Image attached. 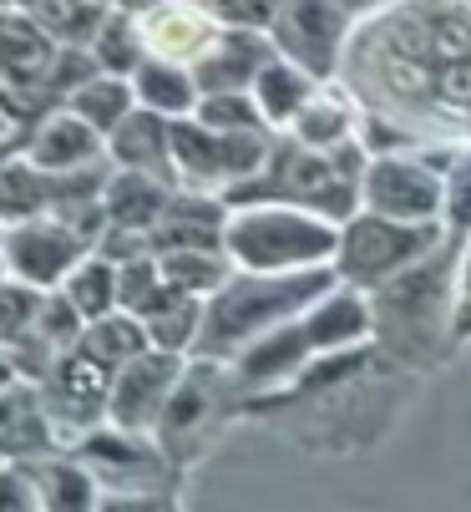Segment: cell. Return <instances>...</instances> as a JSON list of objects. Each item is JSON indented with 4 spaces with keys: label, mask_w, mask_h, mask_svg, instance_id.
<instances>
[{
    "label": "cell",
    "mask_w": 471,
    "mask_h": 512,
    "mask_svg": "<svg viewBox=\"0 0 471 512\" xmlns=\"http://www.w3.org/2000/svg\"><path fill=\"white\" fill-rule=\"evenodd\" d=\"M340 82L360 112L396 117L426 142H471V6L396 0L355 21Z\"/></svg>",
    "instance_id": "1"
},
{
    "label": "cell",
    "mask_w": 471,
    "mask_h": 512,
    "mask_svg": "<svg viewBox=\"0 0 471 512\" xmlns=\"http://www.w3.org/2000/svg\"><path fill=\"white\" fill-rule=\"evenodd\" d=\"M340 284L335 264L330 269H299V274H254V269H233L203 305V335L193 355L208 360H233L249 350L259 335L289 325L304 315L314 300H325Z\"/></svg>",
    "instance_id": "2"
},
{
    "label": "cell",
    "mask_w": 471,
    "mask_h": 512,
    "mask_svg": "<svg viewBox=\"0 0 471 512\" xmlns=\"http://www.w3.org/2000/svg\"><path fill=\"white\" fill-rule=\"evenodd\" d=\"M456 269H461V239H446L396 279H385L370 295V320H375V345L390 355L421 360L436 350V340H451V310H456Z\"/></svg>",
    "instance_id": "3"
},
{
    "label": "cell",
    "mask_w": 471,
    "mask_h": 512,
    "mask_svg": "<svg viewBox=\"0 0 471 512\" xmlns=\"http://www.w3.org/2000/svg\"><path fill=\"white\" fill-rule=\"evenodd\" d=\"M223 249L254 274L330 269L340 254V224L299 203H228Z\"/></svg>",
    "instance_id": "4"
},
{
    "label": "cell",
    "mask_w": 471,
    "mask_h": 512,
    "mask_svg": "<svg viewBox=\"0 0 471 512\" xmlns=\"http://www.w3.org/2000/svg\"><path fill=\"white\" fill-rule=\"evenodd\" d=\"M269 127L259 132H218L198 117H173V178L188 193H213L228 203L233 188H244L274 148Z\"/></svg>",
    "instance_id": "5"
},
{
    "label": "cell",
    "mask_w": 471,
    "mask_h": 512,
    "mask_svg": "<svg viewBox=\"0 0 471 512\" xmlns=\"http://www.w3.org/2000/svg\"><path fill=\"white\" fill-rule=\"evenodd\" d=\"M451 234L446 224H406V218H385V213H350L340 224V254H335V274L350 289H375L385 279H396L401 269H411L416 259H426L431 249H441Z\"/></svg>",
    "instance_id": "6"
},
{
    "label": "cell",
    "mask_w": 471,
    "mask_h": 512,
    "mask_svg": "<svg viewBox=\"0 0 471 512\" xmlns=\"http://www.w3.org/2000/svg\"><path fill=\"white\" fill-rule=\"evenodd\" d=\"M451 148L456 142L370 158L365 173H360V208L385 213V218H406V224H441Z\"/></svg>",
    "instance_id": "7"
},
{
    "label": "cell",
    "mask_w": 471,
    "mask_h": 512,
    "mask_svg": "<svg viewBox=\"0 0 471 512\" xmlns=\"http://www.w3.org/2000/svg\"><path fill=\"white\" fill-rule=\"evenodd\" d=\"M350 31L355 21L340 0H279L269 21V41L279 46V56L299 61L314 82H340Z\"/></svg>",
    "instance_id": "8"
},
{
    "label": "cell",
    "mask_w": 471,
    "mask_h": 512,
    "mask_svg": "<svg viewBox=\"0 0 471 512\" xmlns=\"http://www.w3.org/2000/svg\"><path fill=\"white\" fill-rule=\"evenodd\" d=\"M112 376L107 365H97L92 355L82 350H66L56 360V371L41 381V396L51 406V421L61 431V442L76 447L82 436H92L97 426H107V411H112Z\"/></svg>",
    "instance_id": "9"
},
{
    "label": "cell",
    "mask_w": 471,
    "mask_h": 512,
    "mask_svg": "<svg viewBox=\"0 0 471 512\" xmlns=\"http://www.w3.org/2000/svg\"><path fill=\"white\" fill-rule=\"evenodd\" d=\"M0 254H6L16 279H26L36 289H61L66 274L92 254V244L71 224H61L56 213H36V218H21V224L0 229Z\"/></svg>",
    "instance_id": "10"
},
{
    "label": "cell",
    "mask_w": 471,
    "mask_h": 512,
    "mask_svg": "<svg viewBox=\"0 0 471 512\" xmlns=\"http://www.w3.org/2000/svg\"><path fill=\"white\" fill-rule=\"evenodd\" d=\"M183 371H188V355L147 345L137 360H127L122 371L112 376V411H107V421L122 426V431L157 436V426H163V416H168V401H173Z\"/></svg>",
    "instance_id": "11"
},
{
    "label": "cell",
    "mask_w": 471,
    "mask_h": 512,
    "mask_svg": "<svg viewBox=\"0 0 471 512\" xmlns=\"http://www.w3.org/2000/svg\"><path fill=\"white\" fill-rule=\"evenodd\" d=\"M41 173L61 178V173H82V168H97V163H112L107 158V137L87 122V117H76L66 102L46 107L31 132H26V148H21Z\"/></svg>",
    "instance_id": "12"
},
{
    "label": "cell",
    "mask_w": 471,
    "mask_h": 512,
    "mask_svg": "<svg viewBox=\"0 0 471 512\" xmlns=\"http://www.w3.org/2000/svg\"><path fill=\"white\" fill-rule=\"evenodd\" d=\"M137 31H142L147 56H168V61L193 66L223 36V21L213 16L208 0H157V6L137 11Z\"/></svg>",
    "instance_id": "13"
},
{
    "label": "cell",
    "mask_w": 471,
    "mask_h": 512,
    "mask_svg": "<svg viewBox=\"0 0 471 512\" xmlns=\"http://www.w3.org/2000/svg\"><path fill=\"white\" fill-rule=\"evenodd\" d=\"M61 431L51 421V406L41 396V381H16L0 391V457L6 462H36L61 452Z\"/></svg>",
    "instance_id": "14"
},
{
    "label": "cell",
    "mask_w": 471,
    "mask_h": 512,
    "mask_svg": "<svg viewBox=\"0 0 471 512\" xmlns=\"http://www.w3.org/2000/svg\"><path fill=\"white\" fill-rule=\"evenodd\" d=\"M279 46L269 41V31H249V26H223V36L193 61L198 92H249L254 77L264 71V61Z\"/></svg>",
    "instance_id": "15"
},
{
    "label": "cell",
    "mask_w": 471,
    "mask_h": 512,
    "mask_svg": "<svg viewBox=\"0 0 471 512\" xmlns=\"http://www.w3.org/2000/svg\"><path fill=\"white\" fill-rule=\"evenodd\" d=\"M61 41L31 16V11H6L0 6V87L11 92H36L51 71Z\"/></svg>",
    "instance_id": "16"
},
{
    "label": "cell",
    "mask_w": 471,
    "mask_h": 512,
    "mask_svg": "<svg viewBox=\"0 0 471 512\" xmlns=\"http://www.w3.org/2000/svg\"><path fill=\"white\" fill-rule=\"evenodd\" d=\"M107 158L112 168H137V173H157V178H173V117L152 112V107H132L122 117L117 132H107Z\"/></svg>",
    "instance_id": "17"
},
{
    "label": "cell",
    "mask_w": 471,
    "mask_h": 512,
    "mask_svg": "<svg viewBox=\"0 0 471 512\" xmlns=\"http://www.w3.org/2000/svg\"><path fill=\"white\" fill-rule=\"evenodd\" d=\"M107 218L112 229H132V234H152L178 198V183L157 178V173H137V168H112L107 178Z\"/></svg>",
    "instance_id": "18"
},
{
    "label": "cell",
    "mask_w": 471,
    "mask_h": 512,
    "mask_svg": "<svg viewBox=\"0 0 471 512\" xmlns=\"http://www.w3.org/2000/svg\"><path fill=\"white\" fill-rule=\"evenodd\" d=\"M284 132H289L294 142H304V148L335 153V148H345V142L360 137V102L345 92V82H325L320 92L304 102V112H299Z\"/></svg>",
    "instance_id": "19"
},
{
    "label": "cell",
    "mask_w": 471,
    "mask_h": 512,
    "mask_svg": "<svg viewBox=\"0 0 471 512\" xmlns=\"http://www.w3.org/2000/svg\"><path fill=\"white\" fill-rule=\"evenodd\" d=\"M218 365H223V360L188 355V371H183V381H178V391H173V401H168L163 426H157V442H163L168 452L183 442V436H193L208 416H218V376H223Z\"/></svg>",
    "instance_id": "20"
},
{
    "label": "cell",
    "mask_w": 471,
    "mask_h": 512,
    "mask_svg": "<svg viewBox=\"0 0 471 512\" xmlns=\"http://www.w3.org/2000/svg\"><path fill=\"white\" fill-rule=\"evenodd\" d=\"M21 467L31 472L46 512H97L102 507V482L82 457L51 452V457H36V462H21Z\"/></svg>",
    "instance_id": "21"
},
{
    "label": "cell",
    "mask_w": 471,
    "mask_h": 512,
    "mask_svg": "<svg viewBox=\"0 0 471 512\" xmlns=\"http://www.w3.org/2000/svg\"><path fill=\"white\" fill-rule=\"evenodd\" d=\"M320 87H325V82H314L299 61H289V56H279V51H274V56L264 61V71L254 77V87H249V92H254V102H259L264 122H269L274 132H284Z\"/></svg>",
    "instance_id": "22"
},
{
    "label": "cell",
    "mask_w": 471,
    "mask_h": 512,
    "mask_svg": "<svg viewBox=\"0 0 471 512\" xmlns=\"http://www.w3.org/2000/svg\"><path fill=\"white\" fill-rule=\"evenodd\" d=\"M132 92H137V107H152L163 117H193L203 97L193 66L168 61V56H142V66L132 71Z\"/></svg>",
    "instance_id": "23"
},
{
    "label": "cell",
    "mask_w": 471,
    "mask_h": 512,
    "mask_svg": "<svg viewBox=\"0 0 471 512\" xmlns=\"http://www.w3.org/2000/svg\"><path fill=\"white\" fill-rule=\"evenodd\" d=\"M147 345H152L147 320L132 315V310H112V315H102V320H87L82 340H76V350L92 355L97 365H107V371H122V365L137 360Z\"/></svg>",
    "instance_id": "24"
},
{
    "label": "cell",
    "mask_w": 471,
    "mask_h": 512,
    "mask_svg": "<svg viewBox=\"0 0 471 512\" xmlns=\"http://www.w3.org/2000/svg\"><path fill=\"white\" fill-rule=\"evenodd\" d=\"M36 213H51V173H41L26 153L0 158V229Z\"/></svg>",
    "instance_id": "25"
},
{
    "label": "cell",
    "mask_w": 471,
    "mask_h": 512,
    "mask_svg": "<svg viewBox=\"0 0 471 512\" xmlns=\"http://www.w3.org/2000/svg\"><path fill=\"white\" fill-rule=\"evenodd\" d=\"M66 107L76 117H87L102 137L122 127V117L137 107V92H132V77H117V71H92V77L66 97Z\"/></svg>",
    "instance_id": "26"
},
{
    "label": "cell",
    "mask_w": 471,
    "mask_h": 512,
    "mask_svg": "<svg viewBox=\"0 0 471 512\" xmlns=\"http://www.w3.org/2000/svg\"><path fill=\"white\" fill-rule=\"evenodd\" d=\"M61 295L82 310L87 320H102L112 310H122V289H117V259H107L102 249H92L82 264H76L61 284Z\"/></svg>",
    "instance_id": "27"
},
{
    "label": "cell",
    "mask_w": 471,
    "mask_h": 512,
    "mask_svg": "<svg viewBox=\"0 0 471 512\" xmlns=\"http://www.w3.org/2000/svg\"><path fill=\"white\" fill-rule=\"evenodd\" d=\"M87 51L97 56V66H102V71H117V77H132V71L142 66V56H147V46H142V31H137V16L112 6V11L102 16V26L92 31Z\"/></svg>",
    "instance_id": "28"
},
{
    "label": "cell",
    "mask_w": 471,
    "mask_h": 512,
    "mask_svg": "<svg viewBox=\"0 0 471 512\" xmlns=\"http://www.w3.org/2000/svg\"><path fill=\"white\" fill-rule=\"evenodd\" d=\"M203 295H178L168 300L163 310L147 315V335L157 350H173V355H193L198 350V335H203Z\"/></svg>",
    "instance_id": "29"
},
{
    "label": "cell",
    "mask_w": 471,
    "mask_h": 512,
    "mask_svg": "<svg viewBox=\"0 0 471 512\" xmlns=\"http://www.w3.org/2000/svg\"><path fill=\"white\" fill-rule=\"evenodd\" d=\"M441 224L451 239H471V142H456L446 158V208Z\"/></svg>",
    "instance_id": "30"
},
{
    "label": "cell",
    "mask_w": 471,
    "mask_h": 512,
    "mask_svg": "<svg viewBox=\"0 0 471 512\" xmlns=\"http://www.w3.org/2000/svg\"><path fill=\"white\" fill-rule=\"evenodd\" d=\"M193 117L208 122V127H218V132H259V127H269L264 112H259V102H254V92H203Z\"/></svg>",
    "instance_id": "31"
},
{
    "label": "cell",
    "mask_w": 471,
    "mask_h": 512,
    "mask_svg": "<svg viewBox=\"0 0 471 512\" xmlns=\"http://www.w3.org/2000/svg\"><path fill=\"white\" fill-rule=\"evenodd\" d=\"M46 345H56L61 355L66 350H76V340H82V330H87V315L76 310L61 289H46L41 295V310H36V325H31Z\"/></svg>",
    "instance_id": "32"
},
{
    "label": "cell",
    "mask_w": 471,
    "mask_h": 512,
    "mask_svg": "<svg viewBox=\"0 0 471 512\" xmlns=\"http://www.w3.org/2000/svg\"><path fill=\"white\" fill-rule=\"evenodd\" d=\"M41 295H46V289H36V284H26V279H11L6 289H0V345H6V350L36 325Z\"/></svg>",
    "instance_id": "33"
},
{
    "label": "cell",
    "mask_w": 471,
    "mask_h": 512,
    "mask_svg": "<svg viewBox=\"0 0 471 512\" xmlns=\"http://www.w3.org/2000/svg\"><path fill=\"white\" fill-rule=\"evenodd\" d=\"M0 512H46V502H41V492H36V482L21 462L0 467Z\"/></svg>",
    "instance_id": "34"
},
{
    "label": "cell",
    "mask_w": 471,
    "mask_h": 512,
    "mask_svg": "<svg viewBox=\"0 0 471 512\" xmlns=\"http://www.w3.org/2000/svg\"><path fill=\"white\" fill-rule=\"evenodd\" d=\"M213 16L223 26H249V31H269L274 11H279V0H208Z\"/></svg>",
    "instance_id": "35"
},
{
    "label": "cell",
    "mask_w": 471,
    "mask_h": 512,
    "mask_svg": "<svg viewBox=\"0 0 471 512\" xmlns=\"http://www.w3.org/2000/svg\"><path fill=\"white\" fill-rule=\"evenodd\" d=\"M451 340H471V239H461V269H456V310H451Z\"/></svg>",
    "instance_id": "36"
},
{
    "label": "cell",
    "mask_w": 471,
    "mask_h": 512,
    "mask_svg": "<svg viewBox=\"0 0 471 512\" xmlns=\"http://www.w3.org/2000/svg\"><path fill=\"white\" fill-rule=\"evenodd\" d=\"M97 512H173V502L163 492H112Z\"/></svg>",
    "instance_id": "37"
},
{
    "label": "cell",
    "mask_w": 471,
    "mask_h": 512,
    "mask_svg": "<svg viewBox=\"0 0 471 512\" xmlns=\"http://www.w3.org/2000/svg\"><path fill=\"white\" fill-rule=\"evenodd\" d=\"M340 6L350 11V21H365V16H375L385 6H396V0H340Z\"/></svg>",
    "instance_id": "38"
},
{
    "label": "cell",
    "mask_w": 471,
    "mask_h": 512,
    "mask_svg": "<svg viewBox=\"0 0 471 512\" xmlns=\"http://www.w3.org/2000/svg\"><path fill=\"white\" fill-rule=\"evenodd\" d=\"M16 381H21V365H16V355H11L6 345H0V391L16 386Z\"/></svg>",
    "instance_id": "39"
},
{
    "label": "cell",
    "mask_w": 471,
    "mask_h": 512,
    "mask_svg": "<svg viewBox=\"0 0 471 512\" xmlns=\"http://www.w3.org/2000/svg\"><path fill=\"white\" fill-rule=\"evenodd\" d=\"M112 6H117V11H132V16H137V11H147V6H157V0H112Z\"/></svg>",
    "instance_id": "40"
},
{
    "label": "cell",
    "mask_w": 471,
    "mask_h": 512,
    "mask_svg": "<svg viewBox=\"0 0 471 512\" xmlns=\"http://www.w3.org/2000/svg\"><path fill=\"white\" fill-rule=\"evenodd\" d=\"M11 127H16V122L6 117V107H0V148H6V137H11Z\"/></svg>",
    "instance_id": "41"
},
{
    "label": "cell",
    "mask_w": 471,
    "mask_h": 512,
    "mask_svg": "<svg viewBox=\"0 0 471 512\" xmlns=\"http://www.w3.org/2000/svg\"><path fill=\"white\" fill-rule=\"evenodd\" d=\"M11 279H16V274H11V264H6V254H0V289H6Z\"/></svg>",
    "instance_id": "42"
},
{
    "label": "cell",
    "mask_w": 471,
    "mask_h": 512,
    "mask_svg": "<svg viewBox=\"0 0 471 512\" xmlns=\"http://www.w3.org/2000/svg\"><path fill=\"white\" fill-rule=\"evenodd\" d=\"M0 467H6V457H0Z\"/></svg>",
    "instance_id": "43"
},
{
    "label": "cell",
    "mask_w": 471,
    "mask_h": 512,
    "mask_svg": "<svg viewBox=\"0 0 471 512\" xmlns=\"http://www.w3.org/2000/svg\"><path fill=\"white\" fill-rule=\"evenodd\" d=\"M466 6H471V0H466Z\"/></svg>",
    "instance_id": "44"
}]
</instances>
